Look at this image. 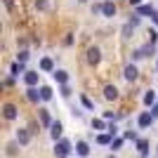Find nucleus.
<instances>
[{
  "label": "nucleus",
  "instance_id": "f257e3e1",
  "mask_svg": "<svg viewBox=\"0 0 158 158\" xmlns=\"http://www.w3.org/2000/svg\"><path fill=\"white\" fill-rule=\"evenodd\" d=\"M71 142L69 139H59V142H54V156L57 158H69L71 156Z\"/></svg>",
  "mask_w": 158,
  "mask_h": 158
},
{
  "label": "nucleus",
  "instance_id": "f03ea898",
  "mask_svg": "<svg viewBox=\"0 0 158 158\" xmlns=\"http://www.w3.org/2000/svg\"><path fill=\"white\" fill-rule=\"evenodd\" d=\"M17 142H19L21 146H26L28 142H31V130H28V127H19V130H17Z\"/></svg>",
  "mask_w": 158,
  "mask_h": 158
},
{
  "label": "nucleus",
  "instance_id": "7ed1b4c3",
  "mask_svg": "<svg viewBox=\"0 0 158 158\" xmlns=\"http://www.w3.org/2000/svg\"><path fill=\"white\" fill-rule=\"evenodd\" d=\"M99 61H102V52H99L97 47H90V50H87V64H90V66H97Z\"/></svg>",
  "mask_w": 158,
  "mask_h": 158
},
{
  "label": "nucleus",
  "instance_id": "20e7f679",
  "mask_svg": "<svg viewBox=\"0 0 158 158\" xmlns=\"http://www.w3.org/2000/svg\"><path fill=\"white\" fill-rule=\"evenodd\" d=\"M153 120H156V118L151 116V111H144V113H139V118H137V125H139V127H149V125L153 123Z\"/></svg>",
  "mask_w": 158,
  "mask_h": 158
},
{
  "label": "nucleus",
  "instance_id": "39448f33",
  "mask_svg": "<svg viewBox=\"0 0 158 158\" xmlns=\"http://www.w3.org/2000/svg\"><path fill=\"white\" fill-rule=\"evenodd\" d=\"M61 132H64L61 123H59V120H54L52 125H50V137H52L54 142H59V139H61Z\"/></svg>",
  "mask_w": 158,
  "mask_h": 158
},
{
  "label": "nucleus",
  "instance_id": "423d86ee",
  "mask_svg": "<svg viewBox=\"0 0 158 158\" xmlns=\"http://www.w3.org/2000/svg\"><path fill=\"white\" fill-rule=\"evenodd\" d=\"M38 78H40L38 71H26V73H24V83H26L28 87H35V85H38Z\"/></svg>",
  "mask_w": 158,
  "mask_h": 158
},
{
  "label": "nucleus",
  "instance_id": "0eeeda50",
  "mask_svg": "<svg viewBox=\"0 0 158 158\" xmlns=\"http://www.w3.org/2000/svg\"><path fill=\"white\" fill-rule=\"evenodd\" d=\"M123 76H125V80H137V76H139V71H137V66L135 64H127L125 66V71H123Z\"/></svg>",
  "mask_w": 158,
  "mask_h": 158
},
{
  "label": "nucleus",
  "instance_id": "6e6552de",
  "mask_svg": "<svg viewBox=\"0 0 158 158\" xmlns=\"http://www.w3.org/2000/svg\"><path fill=\"white\" fill-rule=\"evenodd\" d=\"M52 78L59 83V85H64V83H69V73L64 71V69H54L52 71Z\"/></svg>",
  "mask_w": 158,
  "mask_h": 158
},
{
  "label": "nucleus",
  "instance_id": "1a4fd4ad",
  "mask_svg": "<svg viewBox=\"0 0 158 158\" xmlns=\"http://www.w3.org/2000/svg\"><path fill=\"white\" fill-rule=\"evenodd\" d=\"M17 113H19V111H17V106H14V104H5V106H2V116H5L7 120H14V118H17Z\"/></svg>",
  "mask_w": 158,
  "mask_h": 158
},
{
  "label": "nucleus",
  "instance_id": "9d476101",
  "mask_svg": "<svg viewBox=\"0 0 158 158\" xmlns=\"http://www.w3.org/2000/svg\"><path fill=\"white\" fill-rule=\"evenodd\" d=\"M137 14H139V17H151V19H153L158 12L153 10L151 5H139V7H137Z\"/></svg>",
  "mask_w": 158,
  "mask_h": 158
},
{
  "label": "nucleus",
  "instance_id": "9b49d317",
  "mask_svg": "<svg viewBox=\"0 0 158 158\" xmlns=\"http://www.w3.org/2000/svg\"><path fill=\"white\" fill-rule=\"evenodd\" d=\"M26 99H28V102H33V104L43 102V97H40V90H35V87H26Z\"/></svg>",
  "mask_w": 158,
  "mask_h": 158
},
{
  "label": "nucleus",
  "instance_id": "f8f14e48",
  "mask_svg": "<svg viewBox=\"0 0 158 158\" xmlns=\"http://www.w3.org/2000/svg\"><path fill=\"white\" fill-rule=\"evenodd\" d=\"M116 12H118V10H116V5H113L111 0H106V2H102V14H104V17H113Z\"/></svg>",
  "mask_w": 158,
  "mask_h": 158
},
{
  "label": "nucleus",
  "instance_id": "ddd939ff",
  "mask_svg": "<svg viewBox=\"0 0 158 158\" xmlns=\"http://www.w3.org/2000/svg\"><path fill=\"white\" fill-rule=\"evenodd\" d=\"M10 73H12V78L21 76V73H26V66H24V61H14V64L10 66Z\"/></svg>",
  "mask_w": 158,
  "mask_h": 158
},
{
  "label": "nucleus",
  "instance_id": "4468645a",
  "mask_svg": "<svg viewBox=\"0 0 158 158\" xmlns=\"http://www.w3.org/2000/svg\"><path fill=\"white\" fill-rule=\"evenodd\" d=\"M38 118H40V123H43L45 127H50L54 123V120L50 118V111H47V109H38Z\"/></svg>",
  "mask_w": 158,
  "mask_h": 158
},
{
  "label": "nucleus",
  "instance_id": "2eb2a0df",
  "mask_svg": "<svg viewBox=\"0 0 158 158\" xmlns=\"http://www.w3.org/2000/svg\"><path fill=\"white\" fill-rule=\"evenodd\" d=\"M104 97L109 99V102H116V99H118V87L116 85H106L104 87Z\"/></svg>",
  "mask_w": 158,
  "mask_h": 158
},
{
  "label": "nucleus",
  "instance_id": "dca6fc26",
  "mask_svg": "<svg viewBox=\"0 0 158 158\" xmlns=\"http://www.w3.org/2000/svg\"><path fill=\"white\" fill-rule=\"evenodd\" d=\"M76 153L83 156V158H87L90 156V144H87V142H76Z\"/></svg>",
  "mask_w": 158,
  "mask_h": 158
},
{
  "label": "nucleus",
  "instance_id": "f3484780",
  "mask_svg": "<svg viewBox=\"0 0 158 158\" xmlns=\"http://www.w3.org/2000/svg\"><path fill=\"white\" fill-rule=\"evenodd\" d=\"M137 151L142 158L149 156V139H137Z\"/></svg>",
  "mask_w": 158,
  "mask_h": 158
},
{
  "label": "nucleus",
  "instance_id": "a211bd4d",
  "mask_svg": "<svg viewBox=\"0 0 158 158\" xmlns=\"http://www.w3.org/2000/svg\"><path fill=\"white\" fill-rule=\"evenodd\" d=\"M40 71H47V73L54 71V64H52V59H50V57H43V59H40Z\"/></svg>",
  "mask_w": 158,
  "mask_h": 158
},
{
  "label": "nucleus",
  "instance_id": "6ab92c4d",
  "mask_svg": "<svg viewBox=\"0 0 158 158\" xmlns=\"http://www.w3.org/2000/svg\"><path fill=\"white\" fill-rule=\"evenodd\" d=\"M144 104H146V106H153V104H158V94L153 92V90H149V92L144 94Z\"/></svg>",
  "mask_w": 158,
  "mask_h": 158
},
{
  "label": "nucleus",
  "instance_id": "aec40b11",
  "mask_svg": "<svg viewBox=\"0 0 158 158\" xmlns=\"http://www.w3.org/2000/svg\"><path fill=\"white\" fill-rule=\"evenodd\" d=\"M40 97H43V102H50V99H52V87L43 85L40 87Z\"/></svg>",
  "mask_w": 158,
  "mask_h": 158
},
{
  "label": "nucleus",
  "instance_id": "412c9836",
  "mask_svg": "<svg viewBox=\"0 0 158 158\" xmlns=\"http://www.w3.org/2000/svg\"><path fill=\"white\" fill-rule=\"evenodd\" d=\"M19 142H10V144H7V156H17V153H19Z\"/></svg>",
  "mask_w": 158,
  "mask_h": 158
},
{
  "label": "nucleus",
  "instance_id": "4be33fe9",
  "mask_svg": "<svg viewBox=\"0 0 158 158\" xmlns=\"http://www.w3.org/2000/svg\"><path fill=\"white\" fill-rule=\"evenodd\" d=\"M80 102H83V106H85V109H90V111H94V102L90 97H87V94H80Z\"/></svg>",
  "mask_w": 158,
  "mask_h": 158
},
{
  "label": "nucleus",
  "instance_id": "5701e85b",
  "mask_svg": "<svg viewBox=\"0 0 158 158\" xmlns=\"http://www.w3.org/2000/svg\"><path fill=\"white\" fill-rule=\"evenodd\" d=\"M97 142H99V144H111V142H113V135H109V132H106V135H99V137H97Z\"/></svg>",
  "mask_w": 158,
  "mask_h": 158
},
{
  "label": "nucleus",
  "instance_id": "b1692460",
  "mask_svg": "<svg viewBox=\"0 0 158 158\" xmlns=\"http://www.w3.org/2000/svg\"><path fill=\"white\" fill-rule=\"evenodd\" d=\"M104 118H106V120H113V123H116V120H120V118H123V113H113V111H104Z\"/></svg>",
  "mask_w": 158,
  "mask_h": 158
},
{
  "label": "nucleus",
  "instance_id": "393cba45",
  "mask_svg": "<svg viewBox=\"0 0 158 158\" xmlns=\"http://www.w3.org/2000/svg\"><path fill=\"white\" fill-rule=\"evenodd\" d=\"M59 94H61V97H64V99H69V97H71V87H69V83H64V85H59Z\"/></svg>",
  "mask_w": 158,
  "mask_h": 158
},
{
  "label": "nucleus",
  "instance_id": "a878e982",
  "mask_svg": "<svg viewBox=\"0 0 158 158\" xmlns=\"http://www.w3.org/2000/svg\"><path fill=\"white\" fill-rule=\"evenodd\" d=\"M92 130H106V123L99 118H92Z\"/></svg>",
  "mask_w": 158,
  "mask_h": 158
},
{
  "label": "nucleus",
  "instance_id": "bb28decb",
  "mask_svg": "<svg viewBox=\"0 0 158 158\" xmlns=\"http://www.w3.org/2000/svg\"><path fill=\"white\" fill-rule=\"evenodd\" d=\"M120 146H123V139H120V137H116V139L111 142V149H113V151H118Z\"/></svg>",
  "mask_w": 158,
  "mask_h": 158
},
{
  "label": "nucleus",
  "instance_id": "cd10ccee",
  "mask_svg": "<svg viewBox=\"0 0 158 158\" xmlns=\"http://www.w3.org/2000/svg\"><path fill=\"white\" fill-rule=\"evenodd\" d=\"M132 28H135V26H132L130 21H127L125 26H123V35H125V38H130V33H132Z\"/></svg>",
  "mask_w": 158,
  "mask_h": 158
},
{
  "label": "nucleus",
  "instance_id": "c85d7f7f",
  "mask_svg": "<svg viewBox=\"0 0 158 158\" xmlns=\"http://www.w3.org/2000/svg\"><path fill=\"white\" fill-rule=\"evenodd\" d=\"M35 7H38L40 12H45L47 10V0H35Z\"/></svg>",
  "mask_w": 158,
  "mask_h": 158
},
{
  "label": "nucleus",
  "instance_id": "c756f323",
  "mask_svg": "<svg viewBox=\"0 0 158 158\" xmlns=\"http://www.w3.org/2000/svg\"><path fill=\"white\" fill-rule=\"evenodd\" d=\"M125 139H132V142H137L139 137H137V132H135V130H127V132H125Z\"/></svg>",
  "mask_w": 158,
  "mask_h": 158
},
{
  "label": "nucleus",
  "instance_id": "7c9ffc66",
  "mask_svg": "<svg viewBox=\"0 0 158 158\" xmlns=\"http://www.w3.org/2000/svg\"><path fill=\"white\" fill-rule=\"evenodd\" d=\"M139 21H142V19H139V14L135 12V14L130 17V24H132V26H139Z\"/></svg>",
  "mask_w": 158,
  "mask_h": 158
},
{
  "label": "nucleus",
  "instance_id": "2f4dec72",
  "mask_svg": "<svg viewBox=\"0 0 158 158\" xmlns=\"http://www.w3.org/2000/svg\"><path fill=\"white\" fill-rule=\"evenodd\" d=\"M17 61H24V64L28 61V52H26V50H21V52H19V59H17Z\"/></svg>",
  "mask_w": 158,
  "mask_h": 158
},
{
  "label": "nucleus",
  "instance_id": "473e14b6",
  "mask_svg": "<svg viewBox=\"0 0 158 158\" xmlns=\"http://www.w3.org/2000/svg\"><path fill=\"white\" fill-rule=\"evenodd\" d=\"M106 130H109V135H113V137H116V135H118V127H116V123H111V125L106 127Z\"/></svg>",
  "mask_w": 158,
  "mask_h": 158
},
{
  "label": "nucleus",
  "instance_id": "72a5a7b5",
  "mask_svg": "<svg viewBox=\"0 0 158 158\" xmlns=\"http://www.w3.org/2000/svg\"><path fill=\"white\" fill-rule=\"evenodd\" d=\"M151 116H153V118H158V104L151 106Z\"/></svg>",
  "mask_w": 158,
  "mask_h": 158
},
{
  "label": "nucleus",
  "instance_id": "f704fd0d",
  "mask_svg": "<svg viewBox=\"0 0 158 158\" xmlns=\"http://www.w3.org/2000/svg\"><path fill=\"white\" fill-rule=\"evenodd\" d=\"M130 5L132 7H139V5H142V0H130Z\"/></svg>",
  "mask_w": 158,
  "mask_h": 158
},
{
  "label": "nucleus",
  "instance_id": "c9c22d12",
  "mask_svg": "<svg viewBox=\"0 0 158 158\" xmlns=\"http://www.w3.org/2000/svg\"><path fill=\"white\" fill-rule=\"evenodd\" d=\"M5 5H7V7H12V0H5Z\"/></svg>",
  "mask_w": 158,
  "mask_h": 158
},
{
  "label": "nucleus",
  "instance_id": "e433bc0d",
  "mask_svg": "<svg viewBox=\"0 0 158 158\" xmlns=\"http://www.w3.org/2000/svg\"><path fill=\"white\" fill-rule=\"evenodd\" d=\"M153 21H156V24H158V14H156V17H153Z\"/></svg>",
  "mask_w": 158,
  "mask_h": 158
},
{
  "label": "nucleus",
  "instance_id": "4c0bfd02",
  "mask_svg": "<svg viewBox=\"0 0 158 158\" xmlns=\"http://www.w3.org/2000/svg\"><path fill=\"white\" fill-rule=\"evenodd\" d=\"M106 158H118V156H113V153H111V156H106Z\"/></svg>",
  "mask_w": 158,
  "mask_h": 158
},
{
  "label": "nucleus",
  "instance_id": "58836bf2",
  "mask_svg": "<svg viewBox=\"0 0 158 158\" xmlns=\"http://www.w3.org/2000/svg\"><path fill=\"white\" fill-rule=\"evenodd\" d=\"M78 2H87V0H78Z\"/></svg>",
  "mask_w": 158,
  "mask_h": 158
},
{
  "label": "nucleus",
  "instance_id": "ea45409f",
  "mask_svg": "<svg viewBox=\"0 0 158 158\" xmlns=\"http://www.w3.org/2000/svg\"><path fill=\"white\" fill-rule=\"evenodd\" d=\"M156 156H158V146H156Z\"/></svg>",
  "mask_w": 158,
  "mask_h": 158
},
{
  "label": "nucleus",
  "instance_id": "a19ab883",
  "mask_svg": "<svg viewBox=\"0 0 158 158\" xmlns=\"http://www.w3.org/2000/svg\"><path fill=\"white\" fill-rule=\"evenodd\" d=\"M156 71H158V61H156Z\"/></svg>",
  "mask_w": 158,
  "mask_h": 158
}]
</instances>
